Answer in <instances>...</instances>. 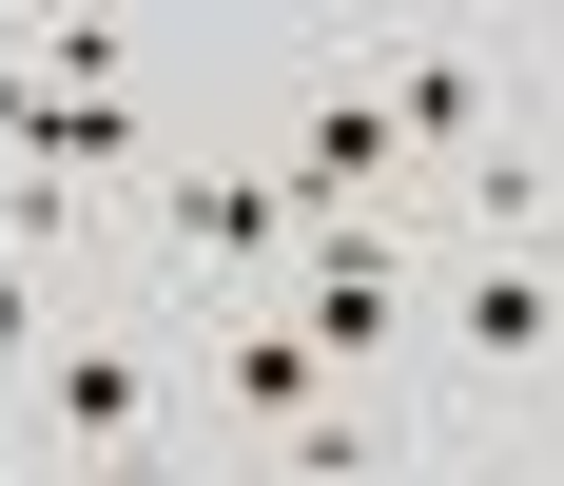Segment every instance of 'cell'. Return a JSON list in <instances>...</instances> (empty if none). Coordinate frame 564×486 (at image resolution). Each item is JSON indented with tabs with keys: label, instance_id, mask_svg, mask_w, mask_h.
I'll return each mask as SVG.
<instances>
[{
	"label": "cell",
	"instance_id": "9c48e42d",
	"mask_svg": "<svg viewBox=\"0 0 564 486\" xmlns=\"http://www.w3.org/2000/svg\"><path fill=\"white\" fill-rule=\"evenodd\" d=\"M467 215L525 234V215H545V156H525V137H487V156H467Z\"/></svg>",
	"mask_w": 564,
	"mask_h": 486
},
{
	"label": "cell",
	"instance_id": "30bf717a",
	"mask_svg": "<svg viewBox=\"0 0 564 486\" xmlns=\"http://www.w3.org/2000/svg\"><path fill=\"white\" fill-rule=\"evenodd\" d=\"M0 350H40V292H20V253H0Z\"/></svg>",
	"mask_w": 564,
	"mask_h": 486
},
{
	"label": "cell",
	"instance_id": "6da1fadb",
	"mask_svg": "<svg viewBox=\"0 0 564 486\" xmlns=\"http://www.w3.org/2000/svg\"><path fill=\"white\" fill-rule=\"evenodd\" d=\"M40 429H58V467L137 486V447H156V350H137V331H58V370H40Z\"/></svg>",
	"mask_w": 564,
	"mask_h": 486
},
{
	"label": "cell",
	"instance_id": "52a82bcc",
	"mask_svg": "<svg viewBox=\"0 0 564 486\" xmlns=\"http://www.w3.org/2000/svg\"><path fill=\"white\" fill-rule=\"evenodd\" d=\"M467 350H487V370H545V350H564V272L545 253H487V272H467Z\"/></svg>",
	"mask_w": 564,
	"mask_h": 486
},
{
	"label": "cell",
	"instance_id": "8992f818",
	"mask_svg": "<svg viewBox=\"0 0 564 486\" xmlns=\"http://www.w3.org/2000/svg\"><path fill=\"white\" fill-rule=\"evenodd\" d=\"M215 389H234V409L292 447L312 409H332V350H312V331H215Z\"/></svg>",
	"mask_w": 564,
	"mask_h": 486
},
{
	"label": "cell",
	"instance_id": "ba28073f",
	"mask_svg": "<svg viewBox=\"0 0 564 486\" xmlns=\"http://www.w3.org/2000/svg\"><path fill=\"white\" fill-rule=\"evenodd\" d=\"M0 253H20V272L78 253V175H0Z\"/></svg>",
	"mask_w": 564,
	"mask_h": 486
},
{
	"label": "cell",
	"instance_id": "5b68a950",
	"mask_svg": "<svg viewBox=\"0 0 564 486\" xmlns=\"http://www.w3.org/2000/svg\"><path fill=\"white\" fill-rule=\"evenodd\" d=\"M156 234H175V253H273V234H292V175L195 156V175H156Z\"/></svg>",
	"mask_w": 564,
	"mask_h": 486
},
{
	"label": "cell",
	"instance_id": "277c9868",
	"mask_svg": "<svg viewBox=\"0 0 564 486\" xmlns=\"http://www.w3.org/2000/svg\"><path fill=\"white\" fill-rule=\"evenodd\" d=\"M370 98L409 117V156H448V175L487 156V137H525V117H507V78H487V58H448V40H429V58H390Z\"/></svg>",
	"mask_w": 564,
	"mask_h": 486
},
{
	"label": "cell",
	"instance_id": "8fae6325",
	"mask_svg": "<svg viewBox=\"0 0 564 486\" xmlns=\"http://www.w3.org/2000/svg\"><path fill=\"white\" fill-rule=\"evenodd\" d=\"M429 486H487V467H429Z\"/></svg>",
	"mask_w": 564,
	"mask_h": 486
},
{
	"label": "cell",
	"instance_id": "3957f363",
	"mask_svg": "<svg viewBox=\"0 0 564 486\" xmlns=\"http://www.w3.org/2000/svg\"><path fill=\"white\" fill-rule=\"evenodd\" d=\"M390 312H409V253H390V215H312V350H332V370H370V350H390Z\"/></svg>",
	"mask_w": 564,
	"mask_h": 486
},
{
	"label": "cell",
	"instance_id": "7a4b0ae2",
	"mask_svg": "<svg viewBox=\"0 0 564 486\" xmlns=\"http://www.w3.org/2000/svg\"><path fill=\"white\" fill-rule=\"evenodd\" d=\"M390 175H409V117L370 98V78H312V98H292V234L312 215H390Z\"/></svg>",
	"mask_w": 564,
	"mask_h": 486
}]
</instances>
